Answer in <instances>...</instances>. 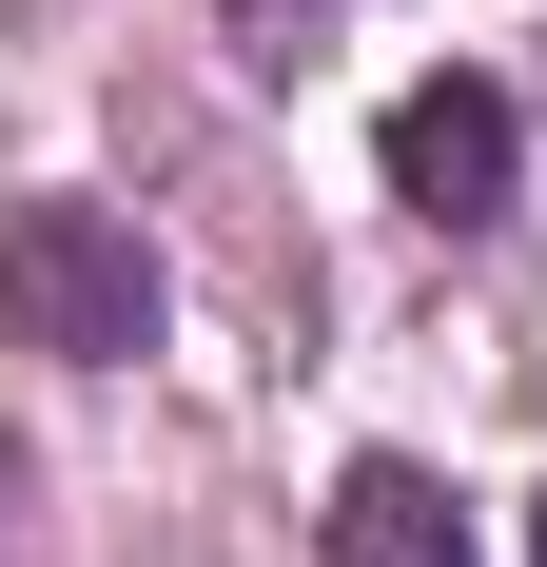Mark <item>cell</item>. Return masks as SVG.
Segmentation results:
<instances>
[{
    "mask_svg": "<svg viewBox=\"0 0 547 567\" xmlns=\"http://www.w3.org/2000/svg\"><path fill=\"white\" fill-rule=\"evenodd\" d=\"M0 333L59 372H137L157 352V235L117 196H0Z\"/></svg>",
    "mask_w": 547,
    "mask_h": 567,
    "instance_id": "1",
    "label": "cell"
},
{
    "mask_svg": "<svg viewBox=\"0 0 547 567\" xmlns=\"http://www.w3.org/2000/svg\"><path fill=\"white\" fill-rule=\"evenodd\" d=\"M508 176H528V99H508V79H469V59H450V79H411V99H391V196H411L431 235H489Z\"/></svg>",
    "mask_w": 547,
    "mask_h": 567,
    "instance_id": "2",
    "label": "cell"
},
{
    "mask_svg": "<svg viewBox=\"0 0 547 567\" xmlns=\"http://www.w3.org/2000/svg\"><path fill=\"white\" fill-rule=\"evenodd\" d=\"M313 567H489V548H469V509H450V470L352 451V470H332V509H313Z\"/></svg>",
    "mask_w": 547,
    "mask_h": 567,
    "instance_id": "3",
    "label": "cell"
},
{
    "mask_svg": "<svg viewBox=\"0 0 547 567\" xmlns=\"http://www.w3.org/2000/svg\"><path fill=\"white\" fill-rule=\"evenodd\" d=\"M216 20H235V59H313L352 0H216Z\"/></svg>",
    "mask_w": 547,
    "mask_h": 567,
    "instance_id": "4",
    "label": "cell"
},
{
    "mask_svg": "<svg viewBox=\"0 0 547 567\" xmlns=\"http://www.w3.org/2000/svg\"><path fill=\"white\" fill-rule=\"evenodd\" d=\"M528 567H547V528H528Z\"/></svg>",
    "mask_w": 547,
    "mask_h": 567,
    "instance_id": "5",
    "label": "cell"
}]
</instances>
